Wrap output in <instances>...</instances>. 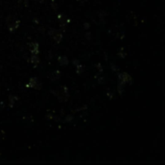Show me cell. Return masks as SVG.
I'll return each instance as SVG.
<instances>
[{"instance_id":"10","label":"cell","mask_w":165,"mask_h":165,"mask_svg":"<svg viewBox=\"0 0 165 165\" xmlns=\"http://www.w3.org/2000/svg\"><path fill=\"white\" fill-rule=\"evenodd\" d=\"M74 67H75V70H76V72L79 74H81V72H83V66L81 64H80L79 61L77 60H74Z\"/></svg>"},{"instance_id":"13","label":"cell","mask_w":165,"mask_h":165,"mask_svg":"<svg viewBox=\"0 0 165 165\" xmlns=\"http://www.w3.org/2000/svg\"><path fill=\"white\" fill-rule=\"evenodd\" d=\"M17 97H15V96H11L10 97V106H12L13 107V105H14V101H17Z\"/></svg>"},{"instance_id":"7","label":"cell","mask_w":165,"mask_h":165,"mask_svg":"<svg viewBox=\"0 0 165 165\" xmlns=\"http://www.w3.org/2000/svg\"><path fill=\"white\" fill-rule=\"evenodd\" d=\"M58 21H59V24L61 26V28L65 29V27L67 26V24L70 22V20L68 18V17H66L65 15L60 14L58 16Z\"/></svg>"},{"instance_id":"2","label":"cell","mask_w":165,"mask_h":165,"mask_svg":"<svg viewBox=\"0 0 165 165\" xmlns=\"http://www.w3.org/2000/svg\"><path fill=\"white\" fill-rule=\"evenodd\" d=\"M6 25L10 32H15L20 26V20L13 16H9L6 20Z\"/></svg>"},{"instance_id":"6","label":"cell","mask_w":165,"mask_h":165,"mask_svg":"<svg viewBox=\"0 0 165 165\" xmlns=\"http://www.w3.org/2000/svg\"><path fill=\"white\" fill-rule=\"evenodd\" d=\"M28 49L31 54L38 55L40 52V45L37 42H31V43L28 45Z\"/></svg>"},{"instance_id":"12","label":"cell","mask_w":165,"mask_h":165,"mask_svg":"<svg viewBox=\"0 0 165 165\" xmlns=\"http://www.w3.org/2000/svg\"><path fill=\"white\" fill-rule=\"evenodd\" d=\"M125 86L126 84L122 82H118V93L120 95H123V93L125 92Z\"/></svg>"},{"instance_id":"4","label":"cell","mask_w":165,"mask_h":165,"mask_svg":"<svg viewBox=\"0 0 165 165\" xmlns=\"http://www.w3.org/2000/svg\"><path fill=\"white\" fill-rule=\"evenodd\" d=\"M25 86L29 88V89H36V90L42 89V83L39 81V79L37 77H31Z\"/></svg>"},{"instance_id":"11","label":"cell","mask_w":165,"mask_h":165,"mask_svg":"<svg viewBox=\"0 0 165 165\" xmlns=\"http://www.w3.org/2000/svg\"><path fill=\"white\" fill-rule=\"evenodd\" d=\"M30 63L33 64V65H35V66H37L38 64L40 63V58L38 57V55L36 54H31V56H30Z\"/></svg>"},{"instance_id":"3","label":"cell","mask_w":165,"mask_h":165,"mask_svg":"<svg viewBox=\"0 0 165 165\" xmlns=\"http://www.w3.org/2000/svg\"><path fill=\"white\" fill-rule=\"evenodd\" d=\"M48 35L51 38V40L56 44H59L63 39V34L60 30H57L55 28H51L48 31Z\"/></svg>"},{"instance_id":"9","label":"cell","mask_w":165,"mask_h":165,"mask_svg":"<svg viewBox=\"0 0 165 165\" xmlns=\"http://www.w3.org/2000/svg\"><path fill=\"white\" fill-rule=\"evenodd\" d=\"M58 63L60 66L62 67H66L69 65V59L67 56H59L58 58Z\"/></svg>"},{"instance_id":"1","label":"cell","mask_w":165,"mask_h":165,"mask_svg":"<svg viewBox=\"0 0 165 165\" xmlns=\"http://www.w3.org/2000/svg\"><path fill=\"white\" fill-rule=\"evenodd\" d=\"M51 93L55 96L59 101L61 102H66L69 101V98H70V93H69V89L67 87H60L58 89H56L54 91H51Z\"/></svg>"},{"instance_id":"8","label":"cell","mask_w":165,"mask_h":165,"mask_svg":"<svg viewBox=\"0 0 165 165\" xmlns=\"http://www.w3.org/2000/svg\"><path fill=\"white\" fill-rule=\"evenodd\" d=\"M61 77V72L60 71H55L51 72V74L49 75V78L51 79V81H57V80H59Z\"/></svg>"},{"instance_id":"5","label":"cell","mask_w":165,"mask_h":165,"mask_svg":"<svg viewBox=\"0 0 165 165\" xmlns=\"http://www.w3.org/2000/svg\"><path fill=\"white\" fill-rule=\"evenodd\" d=\"M118 79H119V82H122L124 84L132 83V77L128 74V72H121V74H119Z\"/></svg>"}]
</instances>
